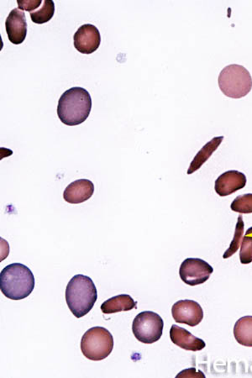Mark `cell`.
I'll return each instance as SVG.
<instances>
[{
  "mask_svg": "<svg viewBox=\"0 0 252 378\" xmlns=\"http://www.w3.org/2000/svg\"><path fill=\"white\" fill-rule=\"evenodd\" d=\"M98 298L96 286L89 277L77 275L69 281L66 289V301L69 310L76 318L88 315Z\"/></svg>",
  "mask_w": 252,
  "mask_h": 378,
  "instance_id": "obj_3",
  "label": "cell"
},
{
  "mask_svg": "<svg viewBox=\"0 0 252 378\" xmlns=\"http://www.w3.org/2000/svg\"><path fill=\"white\" fill-rule=\"evenodd\" d=\"M218 84L225 96L241 99L251 92L252 77L249 71L241 65L232 64L220 72Z\"/></svg>",
  "mask_w": 252,
  "mask_h": 378,
  "instance_id": "obj_4",
  "label": "cell"
},
{
  "mask_svg": "<svg viewBox=\"0 0 252 378\" xmlns=\"http://www.w3.org/2000/svg\"><path fill=\"white\" fill-rule=\"evenodd\" d=\"M244 221H243L242 216L240 215L238 217L237 224L236 227V230H234V238L230 243V246L227 251L225 252L223 255L224 259L229 258L230 256H232L236 252L239 250L243 239V234H244Z\"/></svg>",
  "mask_w": 252,
  "mask_h": 378,
  "instance_id": "obj_18",
  "label": "cell"
},
{
  "mask_svg": "<svg viewBox=\"0 0 252 378\" xmlns=\"http://www.w3.org/2000/svg\"><path fill=\"white\" fill-rule=\"evenodd\" d=\"M234 336L241 346L252 347V316L242 317L234 327Z\"/></svg>",
  "mask_w": 252,
  "mask_h": 378,
  "instance_id": "obj_16",
  "label": "cell"
},
{
  "mask_svg": "<svg viewBox=\"0 0 252 378\" xmlns=\"http://www.w3.org/2000/svg\"><path fill=\"white\" fill-rule=\"evenodd\" d=\"M164 322L155 312L144 311L134 318L132 332L134 337L144 344H153L163 336Z\"/></svg>",
  "mask_w": 252,
  "mask_h": 378,
  "instance_id": "obj_6",
  "label": "cell"
},
{
  "mask_svg": "<svg viewBox=\"0 0 252 378\" xmlns=\"http://www.w3.org/2000/svg\"><path fill=\"white\" fill-rule=\"evenodd\" d=\"M55 14V3L52 0H45L42 6L37 11L30 12V18L34 24H44L49 23Z\"/></svg>",
  "mask_w": 252,
  "mask_h": 378,
  "instance_id": "obj_17",
  "label": "cell"
},
{
  "mask_svg": "<svg viewBox=\"0 0 252 378\" xmlns=\"http://www.w3.org/2000/svg\"><path fill=\"white\" fill-rule=\"evenodd\" d=\"M92 99L88 90L80 87L69 89L59 99L58 118L64 125L75 126L89 118Z\"/></svg>",
  "mask_w": 252,
  "mask_h": 378,
  "instance_id": "obj_1",
  "label": "cell"
},
{
  "mask_svg": "<svg viewBox=\"0 0 252 378\" xmlns=\"http://www.w3.org/2000/svg\"><path fill=\"white\" fill-rule=\"evenodd\" d=\"M36 281L30 269L21 263H12L0 273V290L12 301H21L30 296Z\"/></svg>",
  "mask_w": 252,
  "mask_h": 378,
  "instance_id": "obj_2",
  "label": "cell"
},
{
  "mask_svg": "<svg viewBox=\"0 0 252 378\" xmlns=\"http://www.w3.org/2000/svg\"><path fill=\"white\" fill-rule=\"evenodd\" d=\"M114 349V338L103 327H93L87 330L81 340V351L87 359L102 360L108 358Z\"/></svg>",
  "mask_w": 252,
  "mask_h": 378,
  "instance_id": "obj_5",
  "label": "cell"
},
{
  "mask_svg": "<svg viewBox=\"0 0 252 378\" xmlns=\"http://www.w3.org/2000/svg\"><path fill=\"white\" fill-rule=\"evenodd\" d=\"M230 208L232 211L240 213V214H251L252 194L240 195L234 199Z\"/></svg>",
  "mask_w": 252,
  "mask_h": 378,
  "instance_id": "obj_19",
  "label": "cell"
},
{
  "mask_svg": "<svg viewBox=\"0 0 252 378\" xmlns=\"http://www.w3.org/2000/svg\"><path fill=\"white\" fill-rule=\"evenodd\" d=\"M18 4L19 8L20 10L26 11L28 12H32V11L36 10L38 7H40L42 4V0H34V1H23V0H18L17 1Z\"/></svg>",
  "mask_w": 252,
  "mask_h": 378,
  "instance_id": "obj_21",
  "label": "cell"
},
{
  "mask_svg": "<svg viewBox=\"0 0 252 378\" xmlns=\"http://www.w3.org/2000/svg\"><path fill=\"white\" fill-rule=\"evenodd\" d=\"M240 260L242 264L252 263V237H243L240 251Z\"/></svg>",
  "mask_w": 252,
  "mask_h": 378,
  "instance_id": "obj_20",
  "label": "cell"
},
{
  "mask_svg": "<svg viewBox=\"0 0 252 378\" xmlns=\"http://www.w3.org/2000/svg\"><path fill=\"white\" fill-rule=\"evenodd\" d=\"M172 315L177 323L194 327L201 323L203 319V311L197 302L185 299V301H179L173 304Z\"/></svg>",
  "mask_w": 252,
  "mask_h": 378,
  "instance_id": "obj_8",
  "label": "cell"
},
{
  "mask_svg": "<svg viewBox=\"0 0 252 378\" xmlns=\"http://www.w3.org/2000/svg\"><path fill=\"white\" fill-rule=\"evenodd\" d=\"M246 185V177L244 173L232 170L224 172L217 178L215 189L219 196L225 197L245 188Z\"/></svg>",
  "mask_w": 252,
  "mask_h": 378,
  "instance_id": "obj_11",
  "label": "cell"
},
{
  "mask_svg": "<svg viewBox=\"0 0 252 378\" xmlns=\"http://www.w3.org/2000/svg\"><path fill=\"white\" fill-rule=\"evenodd\" d=\"M170 338L173 344L185 351H202L206 346L201 339L195 337L188 330L173 325L170 329Z\"/></svg>",
  "mask_w": 252,
  "mask_h": 378,
  "instance_id": "obj_13",
  "label": "cell"
},
{
  "mask_svg": "<svg viewBox=\"0 0 252 378\" xmlns=\"http://www.w3.org/2000/svg\"><path fill=\"white\" fill-rule=\"evenodd\" d=\"M201 376L202 377H204L203 373L199 372V373L196 372V370H195V368L193 369H188V370H184V372H182L177 376V377H198Z\"/></svg>",
  "mask_w": 252,
  "mask_h": 378,
  "instance_id": "obj_22",
  "label": "cell"
},
{
  "mask_svg": "<svg viewBox=\"0 0 252 378\" xmlns=\"http://www.w3.org/2000/svg\"><path fill=\"white\" fill-rule=\"evenodd\" d=\"M6 29L8 40L13 44L20 45L23 43L27 34L25 13L19 8L11 11L6 21Z\"/></svg>",
  "mask_w": 252,
  "mask_h": 378,
  "instance_id": "obj_10",
  "label": "cell"
},
{
  "mask_svg": "<svg viewBox=\"0 0 252 378\" xmlns=\"http://www.w3.org/2000/svg\"><path fill=\"white\" fill-rule=\"evenodd\" d=\"M213 272H214V268L206 260L199 258H188L181 264L179 276L184 284L197 286L210 279Z\"/></svg>",
  "mask_w": 252,
  "mask_h": 378,
  "instance_id": "obj_7",
  "label": "cell"
},
{
  "mask_svg": "<svg viewBox=\"0 0 252 378\" xmlns=\"http://www.w3.org/2000/svg\"><path fill=\"white\" fill-rule=\"evenodd\" d=\"M137 302L128 294H120L118 296L112 297L103 303L101 310L103 314L111 315L121 311H130L137 308Z\"/></svg>",
  "mask_w": 252,
  "mask_h": 378,
  "instance_id": "obj_14",
  "label": "cell"
},
{
  "mask_svg": "<svg viewBox=\"0 0 252 378\" xmlns=\"http://www.w3.org/2000/svg\"><path fill=\"white\" fill-rule=\"evenodd\" d=\"M101 37L96 26L85 24L80 26L73 37L75 49L82 54L89 55L101 46Z\"/></svg>",
  "mask_w": 252,
  "mask_h": 378,
  "instance_id": "obj_9",
  "label": "cell"
},
{
  "mask_svg": "<svg viewBox=\"0 0 252 378\" xmlns=\"http://www.w3.org/2000/svg\"><path fill=\"white\" fill-rule=\"evenodd\" d=\"M94 185L89 179H78L71 182L64 190L63 199L65 201L77 204L84 203L93 196Z\"/></svg>",
  "mask_w": 252,
  "mask_h": 378,
  "instance_id": "obj_12",
  "label": "cell"
},
{
  "mask_svg": "<svg viewBox=\"0 0 252 378\" xmlns=\"http://www.w3.org/2000/svg\"><path fill=\"white\" fill-rule=\"evenodd\" d=\"M224 140V137H217L213 138L210 141H208L206 145L202 147V149L199 151L195 158L191 163L188 175H192V173L201 169L204 163L207 162L210 156L214 154V152L219 149L221 143Z\"/></svg>",
  "mask_w": 252,
  "mask_h": 378,
  "instance_id": "obj_15",
  "label": "cell"
}]
</instances>
